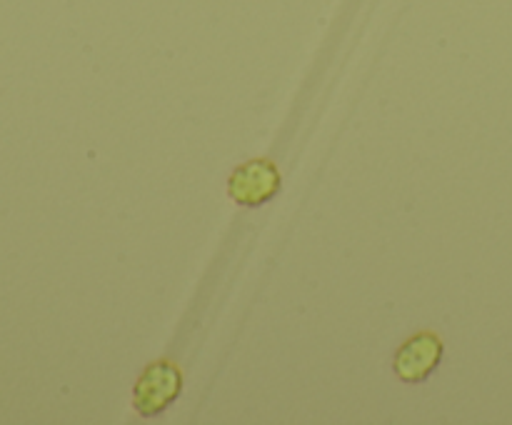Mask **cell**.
<instances>
[{"label":"cell","instance_id":"cell-1","mask_svg":"<svg viewBox=\"0 0 512 425\" xmlns=\"http://www.w3.org/2000/svg\"><path fill=\"white\" fill-rule=\"evenodd\" d=\"M183 393V370L173 360H153L145 365L133 385V408L140 418H158Z\"/></svg>","mask_w":512,"mask_h":425},{"label":"cell","instance_id":"cell-2","mask_svg":"<svg viewBox=\"0 0 512 425\" xmlns=\"http://www.w3.org/2000/svg\"><path fill=\"white\" fill-rule=\"evenodd\" d=\"M280 188H283V175L270 158L245 160L228 178V198L240 208H260L270 203Z\"/></svg>","mask_w":512,"mask_h":425},{"label":"cell","instance_id":"cell-3","mask_svg":"<svg viewBox=\"0 0 512 425\" xmlns=\"http://www.w3.org/2000/svg\"><path fill=\"white\" fill-rule=\"evenodd\" d=\"M445 358V343L438 333L433 330H420V333L410 335L393 358V373L398 380L408 385L425 383L435 370L440 368Z\"/></svg>","mask_w":512,"mask_h":425}]
</instances>
